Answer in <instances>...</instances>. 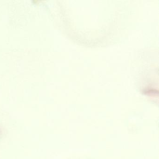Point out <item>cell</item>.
<instances>
[{
    "instance_id": "cell-1",
    "label": "cell",
    "mask_w": 159,
    "mask_h": 159,
    "mask_svg": "<svg viewBox=\"0 0 159 159\" xmlns=\"http://www.w3.org/2000/svg\"><path fill=\"white\" fill-rule=\"evenodd\" d=\"M2 134V131L1 129L0 128V136H1Z\"/></svg>"
}]
</instances>
